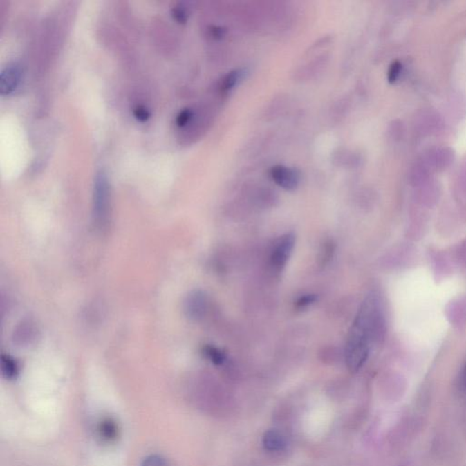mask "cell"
I'll return each mask as SVG.
<instances>
[{"mask_svg":"<svg viewBox=\"0 0 466 466\" xmlns=\"http://www.w3.org/2000/svg\"><path fill=\"white\" fill-rule=\"evenodd\" d=\"M111 209V194L105 175L100 174L96 177L94 185L93 218L99 230L107 228Z\"/></svg>","mask_w":466,"mask_h":466,"instance_id":"1","label":"cell"},{"mask_svg":"<svg viewBox=\"0 0 466 466\" xmlns=\"http://www.w3.org/2000/svg\"><path fill=\"white\" fill-rule=\"evenodd\" d=\"M370 349L369 342L355 333L350 332L345 349V360L351 372L356 373L361 369L362 365L367 361Z\"/></svg>","mask_w":466,"mask_h":466,"instance_id":"2","label":"cell"},{"mask_svg":"<svg viewBox=\"0 0 466 466\" xmlns=\"http://www.w3.org/2000/svg\"><path fill=\"white\" fill-rule=\"evenodd\" d=\"M295 237L292 233L281 236L273 246L270 254V264L276 270H281L286 265L292 250L295 248Z\"/></svg>","mask_w":466,"mask_h":466,"instance_id":"3","label":"cell"},{"mask_svg":"<svg viewBox=\"0 0 466 466\" xmlns=\"http://www.w3.org/2000/svg\"><path fill=\"white\" fill-rule=\"evenodd\" d=\"M270 176L281 188L292 191L298 186L300 176L295 169L283 165L272 167L270 171Z\"/></svg>","mask_w":466,"mask_h":466,"instance_id":"4","label":"cell"},{"mask_svg":"<svg viewBox=\"0 0 466 466\" xmlns=\"http://www.w3.org/2000/svg\"><path fill=\"white\" fill-rule=\"evenodd\" d=\"M206 296L201 292H192L186 301V312L189 318L200 319L206 312Z\"/></svg>","mask_w":466,"mask_h":466,"instance_id":"5","label":"cell"},{"mask_svg":"<svg viewBox=\"0 0 466 466\" xmlns=\"http://www.w3.org/2000/svg\"><path fill=\"white\" fill-rule=\"evenodd\" d=\"M20 68L19 66H10L3 71L1 74V93L10 94L18 87L20 80Z\"/></svg>","mask_w":466,"mask_h":466,"instance_id":"6","label":"cell"},{"mask_svg":"<svg viewBox=\"0 0 466 466\" xmlns=\"http://www.w3.org/2000/svg\"><path fill=\"white\" fill-rule=\"evenodd\" d=\"M97 434L103 442H112L119 436V427L113 419L105 418L97 425Z\"/></svg>","mask_w":466,"mask_h":466,"instance_id":"7","label":"cell"},{"mask_svg":"<svg viewBox=\"0 0 466 466\" xmlns=\"http://www.w3.org/2000/svg\"><path fill=\"white\" fill-rule=\"evenodd\" d=\"M263 444L266 450L278 451L283 450L284 447H286V442L280 431L269 430L264 434Z\"/></svg>","mask_w":466,"mask_h":466,"instance_id":"8","label":"cell"},{"mask_svg":"<svg viewBox=\"0 0 466 466\" xmlns=\"http://www.w3.org/2000/svg\"><path fill=\"white\" fill-rule=\"evenodd\" d=\"M2 373L7 379H14L18 375V364L10 356H2Z\"/></svg>","mask_w":466,"mask_h":466,"instance_id":"9","label":"cell"},{"mask_svg":"<svg viewBox=\"0 0 466 466\" xmlns=\"http://www.w3.org/2000/svg\"><path fill=\"white\" fill-rule=\"evenodd\" d=\"M241 75H243V72L240 71L229 72V73L224 77L223 83H221V88H223V91H228L234 88L239 80H241Z\"/></svg>","mask_w":466,"mask_h":466,"instance_id":"10","label":"cell"},{"mask_svg":"<svg viewBox=\"0 0 466 466\" xmlns=\"http://www.w3.org/2000/svg\"><path fill=\"white\" fill-rule=\"evenodd\" d=\"M204 353H205L207 358L211 360L216 365L223 364L225 361V355L218 348L207 346L204 350Z\"/></svg>","mask_w":466,"mask_h":466,"instance_id":"11","label":"cell"},{"mask_svg":"<svg viewBox=\"0 0 466 466\" xmlns=\"http://www.w3.org/2000/svg\"><path fill=\"white\" fill-rule=\"evenodd\" d=\"M140 466H169V463L159 454H151L143 459Z\"/></svg>","mask_w":466,"mask_h":466,"instance_id":"12","label":"cell"},{"mask_svg":"<svg viewBox=\"0 0 466 466\" xmlns=\"http://www.w3.org/2000/svg\"><path fill=\"white\" fill-rule=\"evenodd\" d=\"M402 64L399 62H393L388 71V80L390 83H395L399 79L402 72Z\"/></svg>","mask_w":466,"mask_h":466,"instance_id":"13","label":"cell"},{"mask_svg":"<svg viewBox=\"0 0 466 466\" xmlns=\"http://www.w3.org/2000/svg\"><path fill=\"white\" fill-rule=\"evenodd\" d=\"M192 117H194V112H192L191 109H183V111H181L180 113L178 115L177 124L180 127L185 126L186 124H188Z\"/></svg>","mask_w":466,"mask_h":466,"instance_id":"14","label":"cell"},{"mask_svg":"<svg viewBox=\"0 0 466 466\" xmlns=\"http://www.w3.org/2000/svg\"><path fill=\"white\" fill-rule=\"evenodd\" d=\"M315 301L316 296L315 295H305L298 299V301H296V305L299 308H304L313 304Z\"/></svg>","mask_w":466,"mask_h":466,"instance_id":"15","label":"cell"},{"mask_svg":"<svg viewBox=\"0 0 466 466\" xmlns=\"http://www.w3.org/2000/svg\"><path fill=\"white\" fill-rule=\"evenodd\" d=\"M457 387H458L460 392L466 395V362L459 373L458 379H457Z\"/></svg>","mask_w":466,"mask_h":466,"instance_id":"16","label":"cell"},{"mask_svg":"<svg viewBox=\"0 0 466 466\" xmlns=\"http://www.w3.org/2000/svg\"><path fill=\"white\" fill-rule=\"evenodd\" d=\"M134 115L138 120H140V122H145V120H148L149 118L148 109L142 107V106L134 109Z\"/></svg>","mask_w":466,"mask_h":466,"instance_id":"17","label":"cell"},{"mask_svg":"<svg viewBox=\"0 0 466 466\" xmlns=\"http://www.w3.org/2000/svg\"><path fill=\"white\" fill-rule=\"evenodd\" d=\"M174 17L180 23H184L187 20V13L181 8H177L176 10H174Z\"/></svg>","mask_w":466,"mask_h":466,"instance_id":"18","label":"cell"},{"mask_svg":"<svg viewBox=\"0 0 466 466\" xmlns=\"http://www.w3.org/2000/svg\"><path fill=\"white\" fill-rule=\"evenodd\" d=\"M224 34H225V30H223V28H214V30H212V37H221L224 36Z\"/></svg>","mask_w":466,"mask_h":466,"instance_id":"19","label":"cell"}]
</instances>
